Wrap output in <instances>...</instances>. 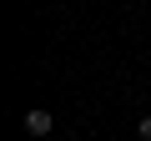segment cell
Wrapping results in <instances>:
<instances>
[{"instance_id": "obj_1", "label": "cell", "mask_w": 151, "mask_h": 141, "mask_svg": "<svg viewBox=\"0 0 151 141\" xmlns=\"http://www.w3.org/2000/svg\"><path fill=\"white\" fill-rule=\"evenodd\" d=\"M50 121H55V116H50L45 106H30V111H25V131H30V136H50Z\"/></svg>"}, {"instance_id": "obj_2", "label": "cell", "mask_w": 151, "mask_h": 141, "mask_svg": "<svg viewBox=\"0 0 151 141\" xmlns=\"http://www.w3.org/2000/svg\"><path fill=\"white\" fill-rule=\"evenodd\" d=\"M136 136H141V141H151V116H141V121H136Z\"/></svg>"}]
</instances>
